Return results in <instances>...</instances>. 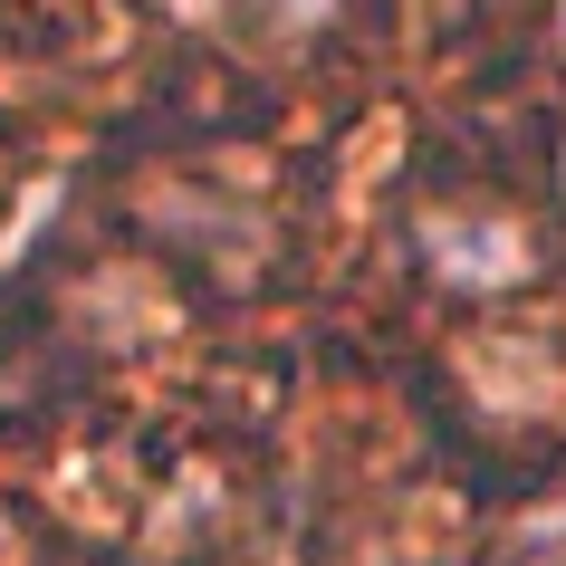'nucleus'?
Masks as SVG:
<instances>
[{
	"label": "nucleus",
	"mask_w": 566,
	"mask_h": 566,
	"mask_svg": "<svg viewBox=\"0 0 566 566\" xmlns=\"http://www.w3.org/2000/svg\"><path fill=\"white\" fill-rule=\"evenodd\" d=\"M269 20H289V30H307V20H327V0H260Z\"/></svg>",
	"instance_id": "f03ea898"
},
{
	"label": "nucleus",
	"mask_w": 566,
	"mask_h": 566,
	"mask_svg": "<svg viewBox=\"0 0 566 566\" xmlns=\"http://www.w3.org/2000/svg\"><path fill=\"white\" fill-rule=\"evenodd\" d=\"M557 39H566V0H557Z\"/></svg>",
	"instance_id": "7ed1b4c3"
},
{
	"label": "nucleus",
	"mask_w": 566,
	"mask_h": 566,
	"mask_svg": "<svg viewBox=\"0 0 566 566\" xmlns=\"http://www.w3.org/2000/svg\"><path fill=\"white\" fill-rule=\"evenodd\" d=\"M0 557H10V528H0Z\"/></svg>",
	"instance_id": "20e7f679"
},
{
	"label": "nucleus",
	"mask_w": 566,
	"mask_h": 566,
	"mask_svg": "<svg viewBox=\"0 0 566 566\" xmlns=\"http://www.w3.org/2000/svg\"><path fill=\"white\" fill-rule=\"evenodd\" d=\"M422 260L451 289H518L528 279V231L500 211H422Z\"/></svg>",
	"instance_id": "f257e3e1"
}]
</instances>
